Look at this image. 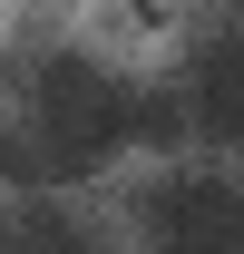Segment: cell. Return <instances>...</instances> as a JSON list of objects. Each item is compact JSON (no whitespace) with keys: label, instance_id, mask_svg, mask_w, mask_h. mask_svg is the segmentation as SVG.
Instances as JSON below:
<instances>
[{"label":"cell","instance_id":"obj_2","mask_svg":"<svg viewBox=\"0 0 244 254\" xmlns=\"http://www.w3.org/2000/svg\"><path fill=\"white\" fill-rule=\"evenodd\" d=\"M137 235L147 254H244V186L215 166H166L137 195Z\"/></svg>","mask_w":244,"mask_h":254},{"label":"cell","instance_id":"obj_4","mask_svg":"<svg viewBox=\"0 0 244 254\" xmlns=\"http://www.w3.org/2000/svg\"><path fill=\"white\" fill-rule=\"evenodd\" d=\"M0 254H118V245L68 205H20V215H0Z\"/></svg>","mask_w":244,"mask_h":254},{"label":"cell","instance_id":"obj_1","mask_svg":"<svg viewBox=\"0 0 244 254\" xmlns=\"http://www.w3.org/2000/svg\"><path fill=\"white\" fill-rule=\"evenodd\" d=\"M176 88H147L88 49H30L20 59V127H0V176H78L137 137H176Z\"/></svg>","mask_w":244,"mask_h":254},{"label":"cell","instance_id":"obj_3","mask_svg":"<svg viewBox=\"0 0 244 254\" xmlns=\"http://www.w3.org/2000/svg\"><path fill=\"white\" fill-rule=\"evenodd\" d=\"M176 118L205 127V137H225V147H244V30H215L185 49L176 68Z\"/></svg>","mask_w":244,"mask_h":254},{"label":"cell","instance_id":"obj_5","mask_svg":"<svg viewBox=\"0 0 244 254\" xmlns=\"http://www.w3.org/2000/svg\"><path fill=\"white\" fill-rule=\"evenodd\" d=\"M225 10H235V20H244V0H225Z\"/></svg>","mask_w":244,"mask_h":254}]
</instances>
